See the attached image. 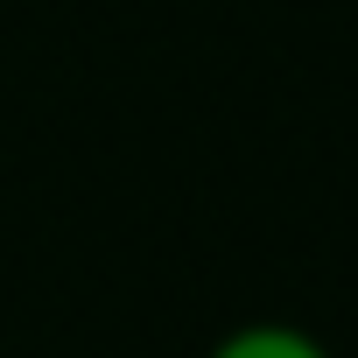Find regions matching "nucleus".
Listing matches in <instances>:
<instances>
[{
    "label": "nucleus",
    "instance_id": "nucleus-1",
    "mask_svg": "<svg viewBox=\"0 0 358 358\" xmlns=\"http://www.w3.org/2000/svg\"><path fill=\"white\" fill-rule=\"evenodd\" d=\"M204 358H330V344H323L316 330H302V323H274V316H260V323L225 330Z\"/></svg>",
    "mask_w": 358,
    "mask_h": 358
}]
</instances>
